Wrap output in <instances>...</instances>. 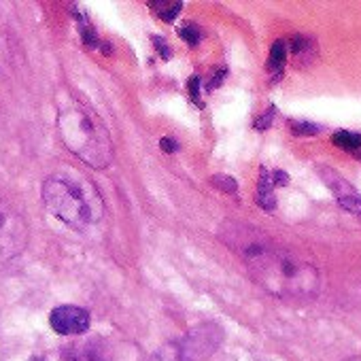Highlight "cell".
<instances>
[{
    "label": "cell",
    "mask_w": 361,
    "mask_h": 361,
    "mask_svg": "<svg viewBox=\"0 0 361 361\" xmlns=\"http://www.w3.org/2000/svg\"><path fill=\"white\" fill-rule=\"evenodd\" d=\"M274 113H276V109H274V106H270V109L266 111V115H264L262 119H257V121H255V128H257V130H262V132H264V130H268V126H270V121H272Z\"/></svg>",
    "instance_id": "obj_16"
},
{
    "label": "cell",
    "mask_w": 361,
    "mask_h": 361,
    "mask_svg": "<svg viewBox=\"0 0 361 361\" xmlns=\"http://www.w3.org/2000/svg\"><path fill=\"white\" fill-rule=\"evenodd\" d=\"M153 45L161 51V58H168L170 56V49L166 47V41L164 39H159V37H153Z\"/></svg>",
    "instance_id": "obj_18"
},
{
    "label": "cell",
    "mask_w": 361,
    "mask_h": 361,
    "mask_svg": "<svg viewBox=\"0 0 361 361\" xmlns=\"http://www.w3.org/2000/svg\"><path fill=\"white\" fill-rule=\"evenodd\" d=\"M178 35H180V39L188 41L190 45H198V41H200V28L196 24H185L183 28L178 30Z\"/></svg>",
    "instance_id": "obj_13"
},
{
    "label": "cell",
    "mask_w": 361,
    "mask_h": 361,
    "mask_svg": "<svg viewBox=\"0 0 361 361\" xmlns=\"http://www.w3.org/2000/svg\"><path fill=\"white\" fill-rule=\"evenodd\" d=\"M346 361H361V357H350V359H346Z\"/></svg>",
    "instance_id": "obj_20"
},
{
    "label": "cell",
    "mask_w": 361,
    "mask_h": 361,
    "mask_svg": "<svg viewBox=\"0 0 361 361\" xmlns=\"http://www.w3.org/2000/svg\"><path fill=\"white\" fill-rule=\"evenodd\" d=\"M28 245V226L24 217L0 198V257L9 259L20 255Z\"/></svg>",
    "instance_id": "obj_4"
},
{
    "label": "cell",
    "mask_w": 361,
    "mask_h": 361,
    "mask_svg": "<svg viewBox=\"0 0 361 361\" xmlns=\"http://www.w3.org/2000/svg\"><path fill=\"white\" fill-rule=\"evenodd\" d=\"M213 183L219 185L224 192H236V180H234L232 176H221V174H217V176H213Z\"/></svg>",
    "instance_id": "obj_14"
},
{
    "label": "cell",
    "mask_w": 361,
    "mask_h": 361,
    "mask_svg": "<svg viewBox=\"0 0 361 361\" xmlns=\"http://www.w3.org/2000/svg\"><path fill=\"white\" fill-rule=\"evenodd\" d=\"M291 128H293V132H300V134H317L319 132V128L317 126H312V123H291Z\"/></svg>",
    "instance_id": "obj_17"
},
{
    "label": "cell",
    "mask_w": 361,
    "mask_h": 361,
    "mask_svg": "<svg viewBox=\"0 0 361 361\" xmlns=\"http://www.w3.org/2000/svg\"><path fill=\"white\" fill-rule=\"evenodd\" d=\"M238 251L253 279L272 295L281 300H312L319 293L321 276L319 270L300 259L298 255L276 249L262 240L259 234L245 238L240 243H230Z\"/></svg>",
    "instance_id": "obj_1"
},
{
    "label": "cell",
    "mask_w": 361,
    "mask_h": 361,
    "mask_svg": "<svg viewBox=\"0 0 361 361\" xmlns=\"http://www.w3.org/2000/svg\"><path fill=\"white\" fill-rule=\"evenodd\" d=\"M287 62V47L283 41H276L270 49V58H268V71L274 75H281L283 66Z\"/></svg>",
    "instance_id": "obj_10"
},
{
    "label": "cell",
    "mask_w": 361,
    "mask_h": 361,
    "mask_svg": "<svg viewBox=\"0 0 361 361\" xmlns=\"http://www.w3.org/2000/svg\"><path fill=\"white\" fill-rule=\"evenodd\" d=\"M58 132L71 153L92 168H106L113 159V142L104 121L83 102L66 100L58 113Z\"/></svg>",
    "instance_id": "obj_2"
},
{
    "label": "cell",
    "mask_w": 361,
    "mask_h": 361,
    "mask_svg": "<svg viewBox=\"0 0 361 361\" xmlns=\"http://www.w3.org/2000/svg\"><path fill=\"white\" fill-rule=\"evenodd\" d=\"M43 200L47 209L66 226L83 230L104 215L100 192L83 176L54 174L43 185Z\"/></svg>",
    "instance_id": "obj_3"
},
{
    "label": "cell",
    "mask_w": 361,
    "mask_h": 361,
    "mask_svg": "<svg viewBox=\"0 0 361 361\" xmlns=\"http://www.w3.org/2000/svg\"><path fill=\"white\" fill-rule=\"evenodd\" d=\"M312 49H314V45H310V41L306 37H293L291 39V54L298 60H302V62L310 60V51Z\"/></svg>",
    "instance_id": "obj_11"
},
{
    "label": "cell",
    "mask_w": 361,
    "mask_h": 361,
    "mask_svg": "<svg viewBox=\"0 0 361 361\" xmlns=\"http://www.w3.org/2000/svg\"><path fill=\"white\" fill-rule=\"evenodd\" d=\"M161 149L168 151V153H172V151H176V142L170 140V138H161Z\"/></svg>",
    "instance_id": "obj_19"
},
{
    "label": "cell",
    "mask_w": 361,
    "mask_h": 361,
    "mask_svg": "<svg viewBox=\"0 0 361 361\" xmlns=\"http://www.w3.org/2000/svg\"><path fill=\"white\" fill-rule=\"evenodd\" d=\"M334 145L344 149V151H350L353 155L361 157V136L355 134V132H346V130H340L331 136Z\"/></svg>",
    "instance_id": "obj_8"
},
{
    "label": "cell",
    "mask_w": 361,
    "mask_h": 361,
    "mask_svg": "<svg viewBox=\"0 0 361 361\" xmlns=\"http://www.w3.org/2000/svg\"><path fill=\"white\" fill-rule=\"evenodd\" d=\"M180 7H183L180 0H157V3H151L153 13L168 24L176 20V16L180 13Z\"/></svg>",
    "instance_id": "obj_9"
},
{
    "label": "cell",
    "mask_w": 361,
    "mask_h": 361,
    "mask_svg": "<svg viewBox=\"0 0 361 361\" xmlns=\"http://www.w3.org/2000/svg\"><path fill=\"white\" fill-rule=\"evenodd\" d=\"M49 323L56 334L79 336L90 329V312L79 306H58L51 310Z\"/></svg>",
    "instance_id": "obj_6"
},
{
    "label": "cell",
    "mask_w": 361,
    "mask_h": 361,
    "mask_svg": "<svg viewBox=\"0 0 361 361\" xmlns=\"http://www.w3.org/2000/svg\"><path fill=\"white\" fill-rule=\"evenodd\" d=\"M153 361H180V346L176 344H166L164 348L157 350Z\"/></svg>",
    "instance_id": "obj_12"
},
{
    "label": "cell",
    "mask_w": 361,
    "mask_h": 361,
    "mask_svg": "<svg viewBox=\"0 0 361 361\" xmlns=\"http://www.w3.org/2000/svg\"><path fill=\"white\" fill-rule=\"evenodd\" d=\"M188 92H190V98H192L198 106H202V100H200V77H192V79H190Z\"/></svg>",
    "instance_id": "obj_15"
},
{
    "label": "cell",
    "mask_w": 361,
    "mask_h": 361,
    "mask_svg": "<svg viewBox=\"0 0 361 361\" xmlns=\"http://www.w3.org/2000/svg\"><path fill=\"white\" fill-rule=\"evenodd\" d=\"M325 183H327V185L331 188V192L336 194V198H338L340 207H344V209H346V211H350L353 215L361 217V198L357 196V192L346 183L344 178H340V176H338V174H334V172H327Z\"/></svg>",
    "instance_id": "obj_7"
},
{
    "label": "cell",
    "mask_w": 361,
    "mask_h": 361,
    "mask_svg": "<svg viewBox=\"0 0 361 361\" xmlns=\"http://www.w3.org/2000/svg\"><path fill=\"white\" fill-rule=\"evenodd\" d=\"M221 338H224L221 329L213 323L192 329L183 346H180V361H202L219 346Z\"/></svg>",
    "instance_id": "obj_5"
}]
</instances>
